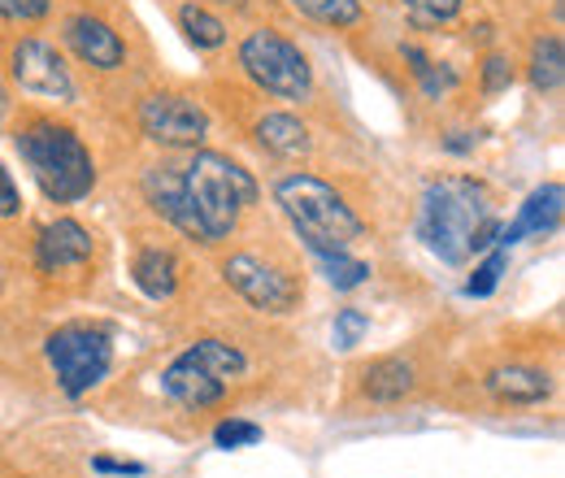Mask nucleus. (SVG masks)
Wrapping results in <instances>:
<instances>
[{"mask_svg":"<svg viewBox=\"0 0 565 478\" xmlns=\"http://www.w3.org/2000/svg\"><path fill=\"white\" fill-rule=\"evenodd\" d=\"M18 152L31 166L40 192L57 205H74L92 192L96 183V166L92 152L83 148V139L74 136L71 127L57 123H31L18 131Z\"/></svg>","mask_w":565,"mask_h":478,"instance_id":"nucleus-4","label":"nucleus"},{"mask_svg":"<svg viewBox=\"0 0 565 478\" xmlns=\"http://www.w3.org/2000/svg\"><path fill=\"white\" fill-rule=\"evenodd\" d=\"M222 278H226L253 309H262V314H287V309H296V300H300V283L282 270V266L266 262V257H253V253L231 257V262L222 266Z\"/></svg>","mask_w":565,"mask_h":478,"instance_id":"nucleus-8","label":"nucleus"},{"mask_svg":"<svg viewBox=\"0 0 565 478\" xmlns=\"http://www.w3.org/2000/svg\"><path fill=\"white\" fill-rule=\"evenodd\" d=\"M500 226L492 222V196L483 183L466 174H444L423 192L418 205V240L448 266L470 262V253L492 248Z\"/></svg>","mask_w":565,"mask_h":478,"instance_id":"nucleus-2","label":"nucleus"},{"mask_svg":"<svg viewBox=\"0 0 565 478\" xmlns=\"http://www.w3.org/2000/svg\"><path fill=\"white\" fill-rule=\"evenodd\" d=\"M143 196L179 231L217 244L239 226V213L257 205V179L222 152L192 148L188 161H161L143 174Z\"/></svg>","mask_w":565,"mask_h":478,"instance_id":"nucleus-1","label":"nucleus"},{"mask_svg":"<svg viewBox=\"0 0 565 478\" xmlns=\"http://www.w3.org/2000/svg\"><path fill=\"white\" fill-rule=\"evenodd\" d=\"M13 78H18V87L31 92V96H49V100L74 105L71 70L57 57V49L44 44V40H22V44H13Z\"/></svg>","mask_w":565,"mask_h":478,"instance_id":"nucleus-10","label":"nucleus"},{"mask_svg":"<svg viewBox=\"0 0 565 478\" xmlns=\"http://www.w3.org/2000/svg\"><path fill=\"white\" fill-rule=\"evenodd\" d=\"M405 13L418 26H439V22H452L461 13V0H405Z\"/></svg>","mask_w":565,"mask_h":478,"instance_id":"nucleus-23","label":"nucleus"},{"mask_svg":"<svg viewBox=\"0 0 565 478\" xmlns=\"http://www.w3.org/2000/svg\"><path fill=\"white\" fill-rule=\"evenodd\" d=\"M179 26L196 49H222L226 44V22L213 18L210 9H201V4H183L179 9Z\"/></svg>","mask_w":565,"mask_h":478,"instance_id":"nucleus-19","label":"nucleus"},{"mask_svg":"<svg viewBox=\"0 0 565 478\" xmlns=\"http://www.w3.org/2000/svg\"><path fill=\"white\" fill-rule=\"evenodd\" d=\"M513 83V70H509V62L504 57H488V66H483V92H504Z\"/></svg>","mask_w":565,"mask_h":478,"instance_id":"nucleus-27","label":"nucleus"},{"mask_svg":"<svg viewBox=\"0 0 565 478\" xmlns=\"http://www.w3.org/2000/svg\"><path fill=\"white\" fill-rule=\"evenodd\" d=\"M305 18L327 22V26H356L361 22V0H291Z\"/></svg>","mask_w":565,"mask_h":478,"instance_id":"nucleus-20","label":"nucleus"},{"mask_svg":"<svg viewBox=\"0 0 565 478\" xmlns=\"http://www.w3.org/2000/svg\"><path fill=\"white\" fill-rule=\"evenodd\" d=\"M140 131L161 148H201L210 136V114L174 92H157L140 105Z\"/></svg>","mask_w":565,"mask_h":478,"instance_id":"nucleus-9","label":"nucleus"},{"mask_svg":"<svg viewBox=\"0 0 565 478\" xmlns=\"http://www.w3.org/2000/svg\"><path fill=\"white\" fill-rule=\"evenodd\" d=\"M226 4H235V9H244V4H248V0H226Z\"/></svg>","mask_w":565,"mask_h":478,"instance_id":"nucleus-32","label":"nucleus"},{"mask_svg":"<svg viewBox=\"0 0 565 478\" xmlns=\"http://www.w3.org/2000/svg\"><path fill=\"white\" fill-rule=\"evenodd\" d=\"M365 331H370V318H365L361 309H340V314H335V327H331V340H335L340 352H349V348L361 343Z\"/></svg>","mask_w":565,"mask_h":478,"instance_id":"nucleus-24","label":"nucleus"},{"mask_svg":"<svg viewBox=\"0 0 565 478\" xmlns=\"http://www.w3.org/2000/svg\"><path fill=\"white\" fill-rule=\"evenodd\" d=\"M318 262H322V274H327V283L335 291H353V287H361L370 278V266L349 257V253H331V257H318Z\"/></svg>","mask_w":565,"mask_h":478,"instance_id":"nucleus-21","label":"nucleus"},{"mask_svg":"<svg viewBox=\"0 0 565 478\" xmlns=\"http://www.w3.org/2000/svg\"><path fill=\"white\" fill-rule=\"evenodd\" d=\"M257 139H262V148H270L279 157H305L309 152V131L291 114H266L257 123Z\"/></svg>","mask_w":565,"mask_h":478,"instance_id":"nucleus-17","label":"nucleus"},{"mask_svg":"<svg viewBox=\"0 0 565 478\" xmlns=\"http://www.w3.org/2000/svg\"><path fill=\"white\" fill-rule=\"evenodd\" d=\"M239 66L257 87L275 92L282 100H305L313 87V70L305 62V53L291 40H282L279 31H253L239 44Z\"/></svg>","mask_w":565,"mask_h":478,"instance_id":"nucleus-7","label":"nucleus"},{"mask_svg":"<svg viewBox=\"0 0 565 478\" xmlns=\"http://www.w3.org/2000/svg\"><path fill=\"white\" fill-rule=\"evenodd\" d=\"M100 475H143V466H136V461H109V457H96L92 461Z\"/></svg>","mask_w":565,"mask_h":478,"instance_id":"nucleus-30","label":"nucleus"},{"mask_svg":"<svg viewBox=\"0 0 565 478\" xmlns=\"http://www.w3.org/2000/svg\"><path fill=\"white\" fill-rule=\"evenodd\" d=\"M562 213H565V188L562 183H544L526 196L522 213L500 231V248H513L522 244L526 235H553L562 226Z\"/></svg>","mask_w":565,"mask_h":478,"instance_id":"nucleus-13","label":"nucleus"},{"mask_svg":"<svg viewBox=\"0 0 565 478\" xmlns=\"http://www.w3.org/2000/svg\"><path fill=\"white\" fill-rule=\"evenodd\" d=\"M44 357L62 383L66 396H87L92 387H100L109 379V365H114V340L105 327H87V322H71V327H57L49 343H44Z\"/></svg>","mask_w":565,"mask_h":478,"instance_id":"nucleus-6","label":"nucleus"},{"mask_svg":"<svg viewBox=\"0 0 565 478\" xmlns=\"http://www.w3.org/2000/svg\"><path fill=\"white\" fill-rule=\"evenodd\" d=\"M53 9V0H0V18L9 22H40Z\"/></svg>","mask_w":565,"mask_h":478,"instance_id":"nucleus-26","label":"nucleus"},{"mask_svg":"<svg viewBox=\"0 0 565 478\" xmlns=\"http://www.w3.org/2000/svg\"><path fill=\"white\" fill-rule=\"evenodd\" d=\"M275 201L291 217V226L300 231V240H305V248L313 257L349 253V244L361 240V231H365L361 217L349 209V201L331 183H322L313 174H287V179H279L275 183Z\"/></svg>","mask_w":565,"mask_h":478,"instance_id":"nucleus-3","label":"nucleus"},{"mask_svg":"<svg viewBox=\"0 0 565 478\" xmlns=\"http://www.w3.org/2000/svg\"><path fill=\"white\" fill-rule=\"evenodd\" d=\"M18 209H22V196H18L13 179H9V170L0 166V217H13Z\"/></svg>","mask_w":565,"mask_h":478,"instance_id":"nucleus-29","label":"nucleus"},{"mask_svg":"<svg viewBox=\"0 0 565 478\" xmlns=\"http://www.w3.org/2000/svg\"><path fill=\"white\" fill-rule=\"evenodd\" d=\"M213 444L217 448H248V444H262V426L253 422H222L213 431Z\"/></svg>","mask_w":565,"mask_h":478,"instance_id":"nucleus-25","label":"nucleus"},{"mask_svg":"<svg viewBox=\"0 0 565 478\" xmlns=\"http://www.w3.org/2000/svg\"><path fill=\"white\" fill-rule=\"evenodd\" d=\"M562 83H565V49L557 35H544L531 49V87L535 92H562Z\"/></svg>","mask_w":565,"mask_h":478,"instance_id":"nucleus-18","label":"nucleus"},{"mask_svg":"<svg viewBox=\"0 0 565 478\" xmlns=\"http://www.w3.org/2000/svg\"><path fill=\"white\" fill-rule=\"evenodd\" d=\"M66 44L74 49L78 62H87V66L96 70H118L127 62L122 35L105 18H92V13H78V18L66 22Z\"/></svg>","mask_w":565,"mask_h":478,"instance_id":"nucleus-12","label":"nucleus"},{"mask_svg":"<svg viewBox=\"0 0 565 478\" xmlns=\"http://www.w3.org/2000/svg\"><path fill=\"white\" fill-rule=\"evenodd\" d=\"M13 109V100H9V92H4V83H0V118Z\"/></svg>","mask_w":565,"mask_h":478,"instance_id":"nucleus-31","label":"nucleus"},{"mask_svg":"<svg viewBox=\"0 0 565 478\" xmlns=\"http://www.w3.org/2000/svg\"><path fill=\"white\" fill-rule=\"evenodd\" d=\"M504 270H509V248H495L483 266H475L470 283H466V296H492L495 283H500V274H504Z\"/></svg>","mask_w":565,"mask_h":478,"instance_id":"nucleus-22","label":"nucleus"},{"mask_svg":"<svg viewBox=\"0 0 565 478\" xmlns=\"http://www.w3.org/2000/svg\"><path fill=\"white\" fill-rule=\"evenodd\" d=\"M423 92L426 96H439V92H448V87H457V74L452 70H435V66H426L423 74Z\"/></svg>","mask_w":565,"mask_h":478,"instance_id":"nucleus-28","label":"nucleus"},{"mask_svg":"<svg viewBox=\"0 0 565 478\" xmlns=\"http://www.w3.org/2000/svg\"><path fill=\"white\" fill-rule=\"evenodd\" d=\"M244 370H248V357L235 343L196 340L170 361V370L161 374V392L183 410H210L226 396L235 379H244Z\"/></svg>","mask_w":565,"mask_h":478,"instance_id":"nucleus-5","label":"nucleus"},{"mask_svg":"<svg viewBox=\"0 0 565 478\" xmlns=\"http://www.w3.org/2000/svg\"><path fill=\"white\" fill-rule=\"evenodd\" d=\"M488 392L504 405H540L553 392V379L535 365H500L488 374Z\"/></svg>","mask_w":565,"mask_h":478,"instance_id":"nucleus-14","label":"nucleus"},{"mask_svg":"<svg viewBox=\"0 0 565 478\" xmlns=\"http://www.w3.org/2000/svg\"><path fill=\"white\" fill-rule=\"evenodd\" d=\"M131 274H136V287L148 300H170L179 291V262L166 248H143L140 257H136V266H131Z\"/></svg>","mask_w":565,"mask_h":478,"instance_id":"nucleus-16","label":"nucleus"},{"mask_svg":"<svg viewBox=\"0 0 565 478\" xmlns=\"http://www.w3.org/2000/svg\"><path fill=\"white\" fill-rule=\"evenodd\" d=\"M361 392L370 401H383V405L405 401L414 392V365L401 361V357H379V361H370L361 370Z\"/></svg>","mask_w":565,"mask_h":478,"instance_id":"nucleus-15","label":"nucleus"},{"mask_svg":"<svg viewBox=\"0 0 565 478\" xmlns=\"http://www.w3.org/2000/svg\"><path fill=\"white\" fill-rule=\"evenodd\" d=\"M35 262L44 274H62V270H78L92 262V231L78 226L74 217H57L40 231L35 240Z\"/></svg>","mask_w":565,"mask_h":478,"instance_id":"nucleus-11","label":"nucleus"}]
</instances>
